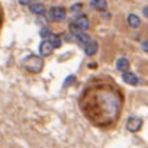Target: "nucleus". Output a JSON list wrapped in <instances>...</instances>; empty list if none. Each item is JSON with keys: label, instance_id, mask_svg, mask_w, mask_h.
<instances>
[{"label": "nucleus", "instance_id": "f257e3e1", "mask_svg": "<svg viewBox=\"0 0 148 148\" xmlns=\"http://www.w3.org/2000/svg\"><path fill=\"white\" fill-rule=\"evenodd\" d=\"M79 108L83 116L97 128H109L116 122L121 110V95L102 77L90 80L80 97Z\"/></svg>", "mask_w": 148, "mask_h": 148}, {"label": "nucleus", "instance_id": "f03ea898", "mask_svg": "<svg viewBox=\"0 0 148 148\" xmlns=\"http://www.w3.org/2000/svg\"><path fill=\"white\" fill-rule=\"evenodd\" d=\"M22 65H23V68H25L26 71H29V73H32V74H38V73H41L42 68H44V61H42V58L38 57V55H28V57L23 60Z\"/></svg>", "mask_w": 148, "mask_h": 148}, {"label": "nucleus", "instance_id": "7ed1b4c3", "mask_svg": "<svg viewBox=\"0 0 148 148\" xmlns=\"http://www.w3.org/2000/svg\"><path fill=\"white\" fill-rule=\"evenodd\" d=\"M49 21L52 22H61L65 19V9L61 8V6H55L49 10V15H48Z\"/></svg>", "mask_w": 148, "mask_h": 148}, {"label": "nucleus", "instance_id": "20e7f679", "mask_svg": "<svg viewBox=\"0 0 148 148\" xmlns=\"http://www.w3.org/2000/svg\"><path fill=\"white\" fill-rule=\"evenodd\" d=\"M142 126V119L139 118H129L126 122V129L129 132H138Z\"/></svg>", "mask_w": 148, "mask_h": 148}, {"label": "nucleus", "instance_id": "39448f33", "mask_svg": "<svg viewBox=\"0 0 148 148\" xmlns=\"http://www.w3.org/2000/svg\"><path fill=\"white\" fill-rule=\"evenodd\" d=\"M54 49H55V48L52 47V44H51L49 41H47V39L42 41L41 45H39V54H41L42 57H48V55H51Z\"/></svg>", "mask_w": 148, "mask_h": 148}, {"label": "nucleus", "instance_id": "423d86ee", "mask_svg": "<svg viewBox=\"0 0 148 148\" xmlns=\"http://www.w3.org/2000/svg\"><path fill=\"white\" fill-rule=\"evenodd\" d=\"M83 48H84V52H86V55L92 57V55H95V54L97 52V49H99V45H97V42H96V41L90 39L87 44H84V45H83Z\"/></svg>", "mask_w": 148, "mask_h": 148}, {"label": "nucleus", "instance_id": "0eeeda50", "mask_svg": "<svg viewBox=\"0 0 148 148\" xmlns=\"http://www.w3.org/2000/svg\"><path fill=\"white\" fill-rule=\"evenodd\" d=\"M122 79H123V82H125L126 84H131V86H136V84L139 83V79L135 76L134 73H131V71L122 73Z\"/></svg>", "mask_w": 148, "mask_h": 148}, {"label": "nucleus", "instance_id": "6e6552de", "mask_svg": "<svg viewBox=\"0 0 148 148\" xmlns=\"http://www.w3.org/2000/svg\"><path fill=\"white\" fill-rule=\"evenodd\" d=\"M73 23L76 25L79 29H82L83 32H84V31H87V29H89V26H90L89 19H87L86 16H83V15H82V16H77V18H76V21H74Z\"/></svg>", "mask_w": 148, "mask_h": 148}, {"label": "nucleus", "instance_id": "1a4fd4ad", "mask_svg": "<svg viewBox=\"0 0 148 148\" xmlns=\"http://www.w3.org/2000/svg\"><path fill=\"white\" fill-rule=\"evenodd\" d=\"M90 6H92L93 9H96V10L103 12V10H106L108 3H106V0H92V2H90Z\"/></svg>", "mask_w": 148, "mask_h": 148}, {"label": "nucleus", "instance_id": "9d476101", "mask_svg": "<svg viewBox=\"0 0 148 148\" xmlns=\"http://www.w3.org/2000/svg\"><path fill=\"white\" fill-rule=\"evenodd\" d=\"M116 68L119 70V71H128V68H129V61H128V58H119L118 61H116Z\"/></svg>", "mask_w": 148, "mask_h": 148}, {"label": "nucleus", "instance_id": "9b49d317", "mask_svg": "<svg viewBox=\"0 0 148 148\" xmlns=\"http://www.w3.org/2000/svg\"><path fill=\"white\" fill-rule=\"evenodd\" d=\"M29 9L34 15H44L45 13V6L41 5V3H34V5H31Z\"/></svg>", "mask_w": 148, "mask_h": 148}, {"label": "nucleus", "instance_id": "f8f14e48", "mask_svg": "<svg viewBox=\"0 0 148 148\" xmlns=\"http://www.w3.org/2000/svg\"><path fill=\"white\" fill-rule=\"evenodd\" d=\"M128 25L131 28H138L141 25V21H139V18L136 15H129L128 16Z\"/></svg>", "mask_w": 148, "mask_h": 148}, {"label": "nucleus", "instance_id": "ddd939ff", "mask_svg": "<svg viewBox=\"0 0 148 148\" xmlns=\"http://www.w3.org/2000/svg\"><path fill=\"white\" fill-rule=\"evenodd\" d=\"M47 41H49L54 48H60V47H61V38H60V36H55L54 34H52V35L49 36V39H47Z\"/></svg>", "mask_w": 148, "mask_h": 148}, {"label": "nucleus", "instance_id": "4468645a", "mask_svg": "<svg viewBox=\"0 0 148 148\" xmlns=\"http://www.w3.org/2000/svg\"><path fill=\"white\" fill-rule=\"evenodd\" d=\"M41 35H42V36H45V38H48V39H49V36H51V35H52V32H51V31H49V29H48V28H45V29H42V31H41Z\"/></svg>", "mask_w": 148, "mask_h": 148}, {"label": "nucleus", "instance_id": "2eb2a0df", "mask_svg": "<svg viewBox=\"0 0 148 148\" xmlns=\"http://www.w3.org/2000/svg\"><path fill=\"white\" fill-rule=\"evenodd\" d=\"M77 10H82V3H76L71 8V12H77Z\"/></svg>", "mask_w": 148, "mask_h": 148}, {"label": "nucleus", "instance_id": "dca6fc26", "mask_svg": "<svg viewBox=\"0 0 148 148\" xmlns=\"http://www.w3.org/2000/svg\"><path fill=\"white\" fill-rule=\"evenodd\" d=\"M142 49H144L145 52H148V41H144V42H142Z\"/></svg>", "mask_w": 148, "mask_h": 148}, {"label": "nucleus", "instance_id": "f3484780", "mask_svg": "<svg viewBox=\"0 0 148 148\" xmlns=\"http://www.w3.org/2000/svg\"><path fill=\"white\" fill-rule=\"evenodd\" d=\"M19 3L23 5V6H28V5L31 3V0H19Z\"/></svg>", "mask_w": 148, "mask_h": 148}, {"label": "nucleus", "instance_id": "a211bd4d", "mask_svg": "<svg viewBox=\"0 0 148 148\" xmlns=\"http://www.w3.org/2000/svg\"><path fill=\"white\" fill-rule=\"evenodd\" d=\"M142 13H144V16H145V18H148V6H145V8L142 9Z\"/></svg>", "mask_w": 148, "mask_h": 148}, {"label": "nucleus", "instance_id": "6ab92c4d", "mask_svg": "<svg viewBox=\"0 0 148 148\" xmlns=\"http://www.w3.org/2000/svg\"><path fill=\"white\" fill-rule=\"evenodd\" d=\"M2 22H3V15H2V9H0V28H2Z\"/></svg>", "mask_w": 148, "mask_h": 148}]
</instances>
